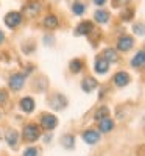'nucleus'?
<instances>
[{"label": "nucleus", "mask_w": 145, "mask_h": 156, "mask_svg": "<svg viewBox=\"0 0 145 156\" xmlns=\"http://www.w3.org/2000/svg\"><path fill=\"white\" fill-rule=\"evenodd\" d=\"M22 136H23L25 142H36L39 139V136H41V129L34 123H28V125H25Z\"/></svg>", "instance_id": "nucleus-1"}, {"label": "nucleus", "mask_w": 145, "mask_h": 156, "mask_svg": "<svg viewBox=\"0 0 145 156\" xmlns=\"http://www.w3.org/2000/svg\"><path fill=\"white\" fill-rule=\"evenodd\" d=\"M48 103H50V108H51V109L59 111V109L65 108V105H67V98H65L62 94H55V95L50 97Z\"/></svg>", "instance_id": "nucleus-2"}, {"label": "nucleus", "mask_w": 145, "mask_h": 156, "mask_svg": "<svg viewBox=\"0 0 145 156\" xmlns=\"http://www.w3.org/2000/svg\"><path fill=\"white\" fill-rule=\"evenodd\" d=\"M41 11V3L36 2V0H31V2L28 3H25L23 8H22V12L25 16H28V17H34L37 16V12Z\"/></svg>", "instance_id": "nucleus-3"}, {"label": "nucleus", "mask_w": 145, "mask_h": 156, "mask_svg": "<svg viewBox=\"0 0 145 156\" xmlns=\"http://www.w3.org/2000/svg\"><path fill=\"white\" fill-rule=\"evenodd\" d=\"M22 22V14L17 11H12V12H8L5 16V25L9 28H16L17 25Z\"/></svg>", "instance_id": "nucleus-4"}, {"label": "nucleus", "mask_w": 145, "mask_h": 156, "mask_svg": "<svg viewBox=\"0 0 145 156\" xmlns=\"http://www.w3.org/2000/svg\"><path fill=\"white\" fill-rule=\"evenodd\" d=\"M23 83H25V75H22V73H14L9 78V87L14 90V92L22 89Z\"/></svg>", "instance_id": "nucleus-5"}, {"label": "nucleus", "mask_w": 145, "mask_h": 156, "mask_svg": "<svg viewBox=\"0 0 145 156\" xmlns=\"http://www.w3.org/2000/svg\"><path fill=\"white\" fill-rule=\"evenodd\" d=\"M94 31V23H92L90 20H83L80 25L76 27L75 30V34L76 36H84V34H89Z\"/></svg>", "instance_id": "nucleus-6"}, {"label": "nucleus", "mask_w": 145, "mask_h": 156, "mask_svg": "<svg viewBox=\"0 0 145 156\" xmlns=\"http://www.w3.org/2000/svg\"><path fill=\"white\" fill-rule=\"evenodd\" d=\"M41 125L45 129H53L58 125V119H56L55 115H51V114H44L41 117Z\"/></svg>", "instance_id": "nucleus-7"}, {"label": "nucleus", "mask_w": 145, "mask_h": 156, "mask_svg": "<svg viewBox=\"0 0 145 156\" xmlns=\"http://www.w3.org/2000/svg\"><path fill=\"white\" fill-rule=\"evenodd\" d=\"M133 44H134L133 37H129V36H123V37H120V39L117 41V48L120 50V51H128V50H131Z\"/></svg>", "instance_id": "nucleus-8"}, {"label": "nucleus", "mask_w": 145, "mask_h": 156, "mask_svg": "<svg viewBox=\"0 0 145 156\" xmlns=\"http://www.w3.org/2000/svg\"><path fill=\"white\" fill-rule=\"evenodd\" d=\"M83 140L86 142V144L94 145V144H97V142L100 140V134L97 131H94V129H87V131L83 133Z\"/></svg>", "instance_id": "nucleus-9"}, {"label": "nucleus", "mask_w": 145, "mask_h": 156, "mask_svg": "<svg viewBox=\"0 0 145 156\" xmlns=\"http://www.w3.org/2000/svg\"><path fill=\"white\" fill-rule=\"evenodd\" d=\"M98 86V83H97V80L95 78H92V76H86L84 80L81 81V89L84 90V92H90V90H94L95 87Z\"/></svg>", "instance_id": "nucleus-10"}, {"label": "nucleus", "mask_w": 145, "mask_h": 156, "mask_svg": "<svg viewBox=\"0 0 145 156\" xmlns=\"http://www.w3.org/2000/svg\"><path fill=\"white\" fill-rule=\"evenodd\" d=\"M114 83L118 86V87H123L129 83V75L126 72H117L114 75Z\"/></svg>", "instance_id": "nucleus-11"}, {"label": "nucleus", "mask_w": 145, "mask_h": 156, "mask_svg": "<svg viewBox=\"0 0 145 156\" xmlns=\"http://www.w3.org/2000/svg\"><path fill=\"white\" fill-rule=\"evenodd\" d=\"M95 72L97 73H100V75H103V73H106L108 72V69H109V62L108 61H104L103 58H97L95 59Z\"/></svg>", "instance_id": "nucleus-12"}, {"label": "nucleus", "mask_w": 145, "mask_h": 156, "mask_svg": "<svg viewBox=\"0 0 145 156\" xmlns=\"http://www.w3.org/2000/svg\"><path fill=\"white\" fill-rule=\"evenodd\" d=\"M5 139H6L9 147H16L17 145V140H19V134H17L16 129H8L6 134H5Z\"/></svg>", "instance_id": "nucleus-13"}, {"label": "nucleus", "mask_w": 145, "mask_h": 156, "mask_svg": "<svg viewBox=\"0 0 145 156\" xmlns=\"http://www.w3.org/2000/svg\"><path fill=\"white\" fill-rule=\"evenodd\" d=\"M143 64H145V53H143V50H140L133 58V61H131V66L136 69H140V67H143Z\"/></svg>", "instance_id": "nucleus-14"}, {"label": "nucleus", "mask_w": 145, "mask_h": 156, "mask_svg": "<svg viewBox=\"0 0 145 156\" xmlns=\"http://www.w3.org/2000/svg\"><path fill=\"white\" fill-rule=\"evenodd\" d=\"M20 108H22V111H25V112H31V111L34 109V100H33L31 97L22 98V100H20Z\"/></svg>", "instance_id": "nucleus-15"}, {"label": "nucleus", "mask_w": 145, "mask_h": 156, "mask_svg": "<svg viewBox=\"0 0 145 156\" xmlns=\"http://www.w3.org/2000/svg\"><path fill=\"white\" fill-rule=\"evenodd\" d=\"M58 25H59V22H58L56 16H53V14L45 16V19H44V27L45 28H58Z\"/></svg>", "instance_id": "nucleus-16"}, {"label": "nucleus", "mask_w": 145, "mask_h": 156, "mask_svg": "<svg viewBox=\"0 0 145 156\" xmlns=\"http://www.w3.org/2000/svg\"><path fill=\"white\" fill-rule=\"evenodd\" d=\"M103 59L108 61V62H115L118 59V55H117V51L114 48H106L104 53H103Z\"/></svg>", "instance_id": "nucleus-17"}, {"label": "nucleus", "mask_w": 145, "mask_h": 156, "mask_svg": "<svg viewBox=\"0 0 145 156\" xmlns=\"http://www.w3.org/2000/svg\"><path fill=\"white\" fill-rule=\"evenodd\" d=\"M112 128H114V122L109 119V117H106V119H103L100 122V131L101 133H109Z\"/></svg>", "instance_id": "nucleus-18"}, {"label": "nucleus", "mask_w": 145, "mask_h": 156, "mask_svg": "<svg viewBox=\"0 0 145 156\" xmlns=\"http://www.w3.org/2000/svg\"><path fill=\"white\" fill-rule=\"evenodd\" d=\"M94 19H95L98 23H106V22L109 20V12L100 9V11H97L95 14H94Z\"/></svg>", "instance_id": "nucleus-19"}, {"label": "nucleus", "mask_w": 145, "mask_h": 156, "mask_svg": "<svg viewBox=\"0 0 145 156\" xmlns=\"http://www.w3.org/2000/svg\"><path fill=\"white\" fill-rule=\"evenodd\" d=\"M61 144H62L64 148H69V150H70V148L75 147V137H73L72 134H65V136H62Z\"/></svg>", "instance_id": "nucleus-20"}, {"label": "nucleus", "mask_w": 145, "mask_h": 156, "mask_svg": "<svg viewBox=\"0 0 145 156\" xmlns=\"http://www.w3.org/2000/svg\"><path fill=\"white\" fill-rule=\"evenodd\" d=\"M69 69H70V72H73V73H80L81 69H83V61H81V59H72L70 64H69Z\"/></svg>", "instance_id": "nucleus-21"}, {"label": "nucleus", "mask_w": 145, "mask_h": 156, "mask_svg": "<svg viewBox=\"0 0 145 156\" xmlns=\"http://www.w3.org/2000/svg\"><path fill=\"white\" fill-rule=\"evenodd\" d=\"M108 115H109V109L106 106H101L100 109H97L94 117H95V120H103V119H106Z\"/></svg>", "instance_id": "nucleus-22"}, {"label": "nucleus", "mask_w": 145, "mask_h": 156, "mask_svg": "<svg viewBox=\"0 0 145 156\" xmlns=\"http://www.w3.org/2000/svg\"><path fill=\"white\" fill-rule=\"evenodd\" d=\"M84 5L83 3H80V2H75L73 3V6H72V11L75 12V16H81L83 14V12H84Z\"/></svg>", "instance_id": "nucleus-23"}, {"label": "nucleus", "mask_w": 145, "mask_h": 156, "mask_svg": "<svg viewBox=\"0 0 145 156\" xmlns=\"http://www.w3.org/2000/svg\"><path fill=\"white\" fill-rule=\"evenodd\" d=\"M133 16H134V9H133V8H126L125 11H122V19H123L125 22L131 20V19H133Z\"/></svg>", "instance_id": "nucleus-24"}, {"label": "nucleus", "mask_w": 145, "mask_h": 156, "mask_svg": "<svg viewBox=\"0 0 145 156\" xmlns=\"http://www.w3.org/2000/svg\"><path fill=\"white\" fill-rule=\"evenodd\" d=\"M133 31H134V34H137V36H142V34H143V25H142V23H137V25H134V27H133Z\"/></svg>", "instance_id": "nucleus-25"}, {"label": "nucleus", "mask_w": 145, "mask_h": 156, "mask_svg": "<svg viewBox=\"0 0 145 156\" xmlns=\"http://www.w3.org/2000/svg\"><path fill=\"white\" fill-rule=\"evenodd\" d=\"M37 153H39L37 148H33L31 147V148H27V150L23 151V156H37Z\"/></svg>", "instance_id": "nucleus-26"}, {"label": "nucleus", "mask_w": 145, "mask_h": 156, "mask_svg": "<svg viewBox=\"0 0 145 156\" xmlns=\"http://www.w3.org/2000/svg\"><path fill=\"white\" fill-rule=\"evenodd\" d=\"M6 100H8V92L5 89H0V105H3Z\"/></svg>", "instance_id": "nucleus-27"}, {"label": "nucleus", "mask_w": 145, "mask_h": 156, "mask_svg": "<svg viewBox=\"0 0 145 156\" xmlns=\"http://www.w3.org/2000/svg\"><path fill=\"white\" fill-rule=\"evenodd\" d=\"M129 2V0H112V6L114 8H118V6H120V5H125V3H128Z\"/></svg>", "instance_id": "nucleus-28"}, {"label": "nucleus", "mask_w": 145, "mask_h": 156, "mask_svg": "<svg viewBox=\"0 0 145 156\" xmlns=\"http://www.w3.org/2000/svg\"><path fill=\"white\" fill-rule=\"evenodd\" d=\"M94 3H95V5H98V6H101V5L106 3V0H94Z\"/></svg>", "instance_id": "nucleus-29"}, {"label": "nucleus", "mask_w": 145, "mask_h": 156, "mask_svg": "<svg viewBox=\"0 0 145 156\" xmlns=\"http://www.w3.org/2000/svg\"><path fill=\"white\" fill-rule=\"evenodd\" d=\"M5 41V34H3V31H0V44H2Z\"/></svg>", "instance_id": "nucleus-30"}]
</instances>
